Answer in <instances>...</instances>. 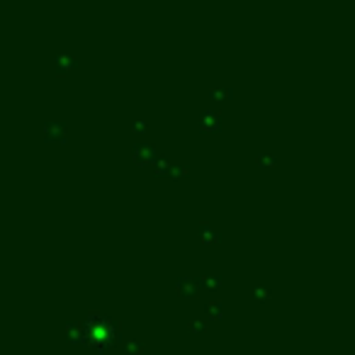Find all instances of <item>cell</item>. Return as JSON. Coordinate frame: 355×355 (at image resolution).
<instances>
[{
	"mask_svg": "<svg viewBox=\"0 0 355 355\" xmlns=\"http://www.w3.org/2000/svg\"><path fill=\"white\" fill-rule=\"evenodd\" d=\"M200 287H202V280H197L192 275H182V277H178L176 282V290L180 297H197Z\"/></svg>",
	"mask_w": 355,
	"mask_h": 355,
	"instance_id": "1",
	"label": "cell"
},
{
	"mask_svg": "<svg viewBox=\"0 0 355 355\" xmlns=\"http://www.w3.org/2000/svg\"><path fill=\"white\" fill-rule=\"evenodd\" d=\"M132 153H134V161L139 166H148L151 161H156V148L148 146V144H136L132 148Z\"/></svg>",
	"mask_w": 355,
	"mask_h": 355,
	"instance_id": "3",
	"label": "cell"
},
{
	"mask_svg": "<svg viewBox=\"0 0 355 355\" xmlns=\"http://www.w3.org/2000/svg\"><path fill=\"white\" fill-rule=\"evenodd\" d=\"M146 129H148L146 119H134V122H132V132H134V134H146Z\"/></svg>",
	"mask_w": 355,
	"mask_h": 355,
	"instance_id": "12",
	"label": "cell"
},
{
	"mask_svg": "<svg viewBox=\"0 0 355 355\" xmlns=\"http://www.w3.org/2000/svg\"><path fill=\"white\" fill-rule=\"evenodd\" d=\"M171 171H173L171 163H166V161H158V163H156V176H171Z\"/></svg>",
	"mask_w": 355,
	"mask_h": 355,
	"instance_id": "13",
	"label": "cell"
},
{
	"mask_svg": "<svg viewBox=\"0 0 355 355\" xmlns=\"http://www.w3.org/2000/svg\"><path fill=\"white\" fill-rule=\"evenodd\" d=\"M270 297H272V292H270L267 287H256V290H253V299H256V302H267Z\"/></svg>",
	"mask_w": 355,
	"mask_h": 355,
	"instance_id": "11",
	"label": "cell"
},
{
	"mask_svg": "<svg viewBox=\"0 0 355 355\" xmlns=\"http://www.w3.org/2000/svg\"><path fill=\"white\" fill-rule=\"evenodd\" d=\"M187 326H190V331H192V333H205V328H207L205 321H197V319H192Z\"/></svg>",
	"mask_w": 355,
	"mask_h": 355,
	"instance_id": "14",
	"label": "cell"
},
{
	"mask_svg": "<svg viewBox=\"0 0 355 355\" xmlns=\"http://www.w3.org/2000/svg\"><path fill=\"white\" fill-rule=\"evenodd\" d=\"M205 314H207L209 321L222 319V316H224V304H222L219 299H209L207 304H205Z\"/></svg>",
	"mask_w": 355,
	"mask_h": 355,
	"instance_id": "6",
	"label": "cell"
},
{
	"mask_svg": "<svg viewBox=\"0 0 355 355\" xmlns=\"http://www.w3.org/2000/svg\"><path fill=\"white\" fill-rule=\"evenodd\" d=\"M44 139L46 141H66V127H63V122H46L44 124Z\"/></svg>",
	"mask_w": 355,
	"mask_h": 355,
	"instance_id": "4",
	"label": "cell"
},
{
	"mask_svg": "<svg viewBox=\"0 0 355 355\" xmlns=\"http://www.w3.org/2000/svg\"><path fill=\"white\" fill-rule=\"evenodd\" d=\"M73 68H76V59H73V56H68V54L56 56V71H59V73H71Z\"/></svg>",
	"mask_w": 355,
	"mask_h": 355,
	"instance_id": "7",
	"label": "cell"
},
{
	"mask_svg": "<svg viewBox=\"0 0 355 355\" xmlns=\"http://www.w3.org/2000/svg\"><path fill=\"white\" fill-rule=\"evenodd\" d=\"M219 285H222V275H219V272L205 275V277H202V287H207V290H217Z\"/></svg>",
	"mask_w": 355,
	"mask_h": 355,
	"instance_id": "9",
	"label": "cell"
},
{
	"mask_svg": "<svg viewBox=\"0 0 355 355\" xmlns=\"http://www.w3.org/2000/svg\"><path fill=\"white\" fill-rule=\"evenodd\" d=\"M141 348H144V346H141L136 338H132V341H124V343H122V353L124 355H136V353H141Z\"/></svg>",
	"mask_w": 355,
	"mask_h": 355,
	"instance_id": "8",
	"label": "cell"
},
{
	"mask_svg": "<svg viewBox=\"0 0 355 355\" xmlns=\"http://www.w3.org/2000/svg\"><path fill=\"white\" fill-rule=\"evenodd\" d=\"M209 95H212V100L222 102V100H226V97L231 95V88H212L209 90Z\"/></svg>",
	"mask_w": 355,
	"mask_h": 355,
	"instance_id": "10",
	"label": "cell"
},
{
	"mask_svg": "<svg viewBox=\"0 0 355 355\" xmlns=\"http://www.w3.org/2000/svg\"><path fill=\"white\" fill-rule=\"evenodd\" d=\"M146 355H158V353H146Z\"/></svg>",
	"mask_w": 355,
	"mask_h": 355,
	"instance_id": "17",
	"label": "cell"
},
{
	"mask_svg": "<svg viewBox=\"0 0 355 355\" xmlns=\"http://www.w3.org/2000/svg\"><path fill=\"white\" fill-rule=\"evenodd\" d=\"M200 241H202L205 246H212V243H217V241H219V234L214 231V226L207 224V222H202V224H200Z\"/></svg>",
	"mask_w": 355,
	"mask_h": 355,
	"instance_id": "5",
	"label": "cell"
},
{
	"mask_svg": "<svg viewBox=\"0 0 355 355\" xmlns=\"http://www.w3.org/2000/svg\"><path fill=\"white\" fill-rule=\"evenodd\" d=\"M185 176H187V168H185V166H173L171 178H185Z\"/></svg>",
	"mask_w": 355,
	"mask_h": 355,
	"instance_id": "15",
	"label": "cell"
},
{
	"mask_svg": "<svg viewBox=\"0 0 355 355\" xmlns=\"http://www.w3.org/2000/svg\"><path fill=\"white\" fill-rule=\"evenodd\" d=\"M256 161H258V166H272V163H275V158H270L267 153H261Z\"/></svg>",
	"mask_w": 355,
	"mask_h": 355,
	"instance_id": "16",
	"label": "cell"
},
{
	"mask_svg": "<svg viewBox=\"0 0 355 355\" xmlns=\"http://www.w3.org/2000/svg\"><path fill=\"white\" fill-rule=\"evenodd\" d=\"M197 124H200V129L202 132H207V134H217L219 129H222V115L219 112H214V110H205L200 119H197Z\"/></svg>",
	"mask_w": 355,
	"mask_h": 355,
	"instance_id": "2",
	"label": "cell"
}]
</instances>
